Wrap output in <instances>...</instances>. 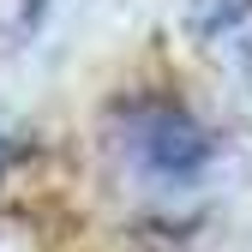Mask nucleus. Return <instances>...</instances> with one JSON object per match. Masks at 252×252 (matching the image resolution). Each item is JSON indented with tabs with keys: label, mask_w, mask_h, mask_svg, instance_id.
<instances>
[{
	"label": "nucleus",
	"mask_w": 252,
	"mask_h": 252,
	"mask_svg": "<svg viewBox=\"0 0 252 252\" xmlns=\"http://www.w3.org/2000/svg\"><path fill=\"white\" fill-rule=\"evenodd\" d=\"M186 12H192V30L198 36H216V30H228L252 12V0H186Z\"/></svg>",
	"instance_id": "f03ea898"
},
{
	"label": "nucleus",
	"mask_w": 252,
	"mask_h": 252,
	"mask_svg": "<svg viewBox=\"0 0 252 252\" xmlns=\"http://www.w3.org/2000/svg\"><path fill=\"white\" fill-rule=\"evenodd\" d=\"M0 150H6V138H0Z\"/></svg>",
	"instance_id": "7ed1b4c3"
},
{
	"label": "nucleus",
	"mask_w": 252,
	"mask_h": 252,
	"mask_svg": "<svg viewBox=\"0 0 252 252\" xmlns=\"http://www.w3.org/2000/svg\"><path fill=\"white\" fill-rule=\"evenodd\" d=\"M126 150H132V162L150 180L186 186L210 162V132L180 102H138L132 114H126Z\"/></svg>",
	"instance_id": "f257e3e1"
}]
</instances>
